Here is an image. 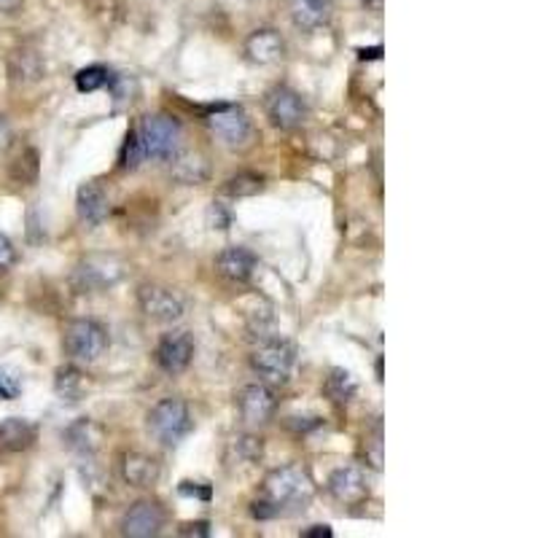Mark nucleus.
I'll return each instance as SVG.
<instances>
[{
  "label": "nucleus",
  "mask_w": 538,
  "mask_h": 538,
  "mask_svg": "<svg viewBox=\"0 0 538 538\" xmlns=\"http://www.w3.org/2000/svg\"><path fill=\"white\" fill-rule=\"evenodd\" d=\"M264 455V442L259 436H237L227 450V463H237V465H253L261 461Z\"/></svg>",
  "instance_id": "4be33fe9"
},
{
  "label": "nucleus",
  "mask_w": 538,
  "mask_h": 538,
  "mask_svg": "<svg viewBox=\"0 0 538 538\" xmlns=\"http://www.w3.org/2000/svg\"><path fill=\"white\" fill-rule=\"evenodd\" d=\"M164 523H167L164 509H161L156 501H149V498H146V501L132 504V506L124 512L119 528H122L124 536L130 538H152L161 533Z\"/></svg>",
  "instance_id": "9b49d317"
},
{
  "label": "nucleus",
  "mask_w": 538,
  "mask_h": 538,
  "mask_svg": "<svg viewBox=\"0 0 538 538\" xmlns=\"http://www.w3.org/2000/svg\"><path fill=\"white\" fill-rule=\"evenodd\" d=\"M289 11L302 33H312L331 19V0H291Z\"/></svg>",
  "instance_id": "6ab92c4d"
},
{
  "label": "nucleus",
  "mask_w": 538,
  "mask_h": 538,
  "mask_svg": "<svg viewBox=\"0 0 538 538\" xmlns=\"http://www.w3.org/2000/svg\"><path fill=\"white\" fill-rule=\"evenodd\" d=\"M138 305L143 309V315L156 323H178L186 312L183 299L172 289L159 286V283H143L138 289Z\"/></svg>",
  "instance_id": "1a4fd4ad"
},
{
  "label": "nucleus",
  "mask_w": 538,
  "mask_h": 538,
  "mask_svg": "<svg viewBox=\"0 0 538 538\" xmlns=\"http://www.w3.org/2000/svg\"><path fill=\"white\" fill-rule=\"evenodd\" d=\"M76 213L86 227H100L108 216V197L97 183H83L76 194Z\"/></svg>",
  "instance_id": "f3484780"
},
{
  "label": "nucleus",
  "mask_w": 538,
  "mask_h": 538,
  "mask_svg": "<svg viewBox=\"0 0 538 538\" xmlns=\"http://www.w3.org/2000/svg\"><path fill=\"white\" fill-rule=\"evenodd\" d=\"M170 175H172V181H178L183 186H197V183L208 181L210 167H208V159L200 152H178V154L170 156Z\"/></svg>",
  "instance_id": "dca6fc26"
},
{
  "label": "nucleus",
  "mask_w": 538,
  "mask_h": 538,
  "mask_svg": "<svg viewBox=\"0 0 538 538\" xmlns=\"http://www.w3.org/2000/svg\"><path fill=\"white\" fill-rule=\"evenodd\" d=\"M356 390H358V385L350 377V372H345V369H339V367L331 369L328 377H326V383H323V393H326L334 404H347V401L356 396Z\"/></svg>",
  "instance_id": "b1692460"
},
{
  "label": "nucleus",
  "mask_w": 538,
  "mask_h": 538,
  "mask_svg": "<svg viewBox=\"0 0 538 538\" xmlns=\"http://www.w3.org/2000/svg\"><path fill=\"white\" fill-rule=\"evenodd\" d=\"M54 390H57V396L63 401L76 404V401H81L86 396L89 380H86V375L81 369H76V367H60L57 369V377H54Z\"/></svg>",
  "instance_id": "412c9836"
},
{
  "label": "nucleus",
  "mask_w": 538,
  "mask_h": 538,
  "mask_svg": "<svg viewBox=\"0 0 538 538\" xmlns=\"http://www.w3.org/2000/svg\"><path fill=\"white\" fill-rule=\"evenodd\" d=\"M261 189H264V181H261V175H253V172H237L224 183V194L237 197V200L240 197H253Z\"/></svg>",
  "instance_id": "a878e982"
},
{
  "label": "nucleus",
  "mask_w": 538,
  "mask_h": 538,
  "mask_svg": "<svg viewBox=\"0 0 538 538\" xmlns=\"http://www.w3.org/2000/svg\"><path fill=\"white\" fill-rule=\"evenodd\" d=\"M8 71H11V78L19 83H30V81H38L41 73H44V65H41V57L35 54V52H27V49H22V52H16L14 57H11V63H8Z\"/></svg>",
  "instance_id": "5701e85b"
},
{
  "label": "nucleus",
  "mask_w": 538,
  "mask_h": 538,
  "mask_svg": "<svg viewBox=\"0 0 538 538\" xmlns=\"http://www.w3.org/2000/svg\"><path fill=\"white\" fill-rule=\"evenodd\" d=\"M22 8V0H0V14H16Z\"/></svg>",
  "instance_id": "72a5a7b5"
},
{
  "label": "nucleus",
  "mask_w": 538,
  "mask_h": 538,
  "mask_svg": "<svg viewBox=\"0 0 538 538\" xmlns=\"http://www.w3.org/2000/svg\"><path fill=\"white\" fill-rule=\"evenodd\" d=\"M19 393V387L16 383L11 380V377H5V375H0V398H14Z\"/></svg>",
  "instance_id": "7c9ffc66"
},
{
  "label": "nucleus",
  "mask_w": 538,
  "mask_h": 538,
  "mask_svg": "<svg viewBox=\"0 0 538 538\" xmlns=\"http://www.w3.org/2000/svg\"><path fill=\"white\" fill-rule=\"evenodd\" d=\"M143 159H146V152H143V146H141L138 132H130V135L124 138V146H122V154H119L122 170H138Z\"/></svg>",
  "instance_id": "cd10ccee"
},
{
  "label": "nucleus",
  "mask_w": 538,
  "mask_h": 538,
  "mask_svg": "<svg viewBox=\"0 0 538 538\" xmlns=\"http://www.w3.org/2000/svg\"><path fill=\"white\" fill-rule=\"evenodd\" d=\"M122 479L130 487H152L159 479V463L146 453H124L122 455Z\"/></svg>",
  "instance_id": "a211bd4d"
},
{
  "label": "nucleus",
  "mask_w": 538,
  "mask_h": 538,
  "mask_svg": "<svg viewBox=\"0 0 538 538\" xmlns=\"http://www.w3.org/2000/svg\"><path fill=\"white\" fill-rule=\"evenodd\" d=\"M264 108H267V116L269 122L278 127V130H297L305 124L308 119V103L302 100L299 92H294L291 86H275L267 100H264Z\"/></svg>",
  "instance_id": "0eeeda50"
},
{
  "label": "nucleus",
  "mask_w": 538,
  "mask_h": 538,
  "mask_svg": "<svg viewBox=\"0 0 538 538\" xmlns=\"http://www.w3.org/2000/svg\"><path fill=\"white\" fill-rule=\"evenodd\" d=\"M135 132L141 138V146H143L146 156H152V159H170V156L181 152V135L183 132H181V124L172 116H164V113L146 116Z\"/></svg>",
  "instance_id": "423d86ee"
},
{
  "label": "nucleus",
  "mask_w": 538,
  "mask_h": 538,
  "mask_svg": "<svg viewBox=\"0 0 538 538\" xmlns=\"http://www.w3.org/2000/svg\"><path fill=\"white\" fill-rule=\"evenodd\" d=\"M208 127L224 146H231V149H242L253 138L250 119L240 105H219L208 116Z\"/></svg>",
  "instance_id": "6e6552de"
},
{
  "label": "nucleus",
  "mask_w": 538,
  "mask_h": 538,
  "mask_svg": "<svg viewBox=\"0 0 538 538\" xmlns=\"http://www.w3.org/2000/svg\"><path fill=\"white\" fill-rule=\"evenodd\" d=\"M208 528H210L208 523H191V525H183L181 528V536H208L210 533Z\"/></svg>",
  "instance_id": "c756f323"
},
{
  "label": "nucleus",
  "mask_w": 538,
  "mask_h": 538,
  "mask_svg": "<svg viewBox=\"0 0 538 538\" xmlns=\"http://www.w3.org/2000/svg\"><path fill=\"white\" fill-rule=\"evenodd\" d=\"M194 358V337L189 331H170L156 345V364L167 375H181Z\"/></svg>",
  "instance_id": "9d476101"
},
{
  "label": "nucleus",
  "mask_w": 538,
  "mask_h": 538,
  "mask_svg": "<svg viewBox=\"0 0 538 538\" xmlns=\"http://www.w3.org/2000/svg\"><path fill=\"white\" fill-rule=\"evenodd\" d=\"M35 442V426L22 417H8L0 423V450L3 453H22Z\"/></svg>",
  "instance_id": "aec40b11"
},
{
  "label": "nucleus",
  "mask_w": 538,
  "mask_h": 538,
  "mask_svg": "<svg viewBox=\"0 0 538 538\" xmlns=\"http://www.w3.org/2000/svg\"><path fill=\"white\" fill-rule=\"evenodd\" d=\"M256 267H259V259L248 248H242V245H230V248H224L216 256L219 275L231 280V283H248L253 278Z\"/></svg>",
  "instance_id": "2eb2a0df"
},
{
  "label": "nucleus",
  "mask_w": 538,
  "mask_h": 538,
  "mask_svg": "<svg viewBox=\"0 0 538 538\" xmlns=\"http://www.w3.org/2000/svg\"><path fill=\"white\" fill-rule=\"evenodd\" d=\"M302 536L305 538H328L331 536V528L328 525H312L309 531H302Z\"/></svg>",
  "instance_id": "2f4dec72"
},
{
  "label": "nucleus",
  "mask_w": 538,
  "mask_h": 538,
  "mask_svg": "<svg viewBox=\"0 0 538 538\" xmlns=\"http://www.w3.org/2000/svg\"><path fill=\"white\" fill-rule=\"evenodd\" d=\"M146 423H149V431L164 447L181 445L194 428L191 409L181 398H161V401H156L154 406L149 409V415H146Z\"/></svg>",
  "instance_id": "f03ea898"
},
{
  "label": "nucleus",
  "mask_w": 538,
  "mask_h": 538,
  "mask_svg": "<svg viewBox=\"0 0 538 538\" xmlns=\"http://www.w3.org/2000/svg\"><path fill=\"white\" fill-rule=\"evenodd\" d=\"M16 261V250L11 245V240L5 234H0V272L11 269V264Z\"/></svg>",
  "instance_id": "c85d7f7f"
},
{
  "label": "nucleus",
  "mask_w": 538,
  "mask_h": 538,
  "mask_svg": "<svg viewBox=\"0 0 538 538\" xmlns=\"http://www.w3.org/2000/svg\"><path fill=\"white\" fill-rule=\"evenodd\" d=\"M108 345H111L108 331L97 320H89V318L71 320L63 331V347L78 364H94L97 358L105 356Z\"/></svg>",
  "instance_id": "20e7f679"
},
{
  "label": "nucleus",
  "mask_w": 538,
  "mask_h": 538,
  "mask_svg": "<svg viewBox=\"0 0 538 538\" xmlns=\"http://www.w3.org/2000/svg\"><path fill=\"white\" fill-rule=\"evenodd\" d=\"M113 81V73L103 65H89V68H81L76 73V89L78 92H97L103 86H108Z\"/></svg>",
  "instance_id": "bb28decb"
},
{
  "label": "nucleus",
  "mask_w": 538,
  "mask_h": 538,
  "mask_svg": "<svg viewBox=\"0 0 538 538\" xmlns=\"http://www.w3.org/2000/svg\"><path fill=\"white\" fill-rule=\"evenodd\" d=\"M181 493H183V495H200V498H205V501L210 498V490H208V487H205V490H200V487H189V482H183V484H181Z\"/></svg>",
  "instance_id": "473e14b6"
},
{
  "label": "nucleus",
  "mask_w": 538,
  "mask_h": 538,
  "mask_svg": "<svg viewBox=\"0 0 538 538\" xmlns=\"http://www.w3.org/2000/svg\"><path fill=\"white\" fill-rule=\"evenodd\" d=\"M65 439H68V447H73L78 453H86L89 455L100 445V428L92 420H78L76 426H71L65 431Z\"/></svg>",
  "instance_id": "393cba45"
},
{
  "label": "nucleus",
  "mask_w": 538,
  "mask_h": 538,
  "mask_svg": "<svg viewBox=\"0 0 538 538\" xmlns=\"http://www.w3.org/2000/svg\"><path fill=\"white\" fill-rule=\"evenodd\" d=\"M328 495L342 506H358L369 498L367 476L358 465H342L328 476Z\"/></svg>",
  "instance_id": "ddd939ff"
},
{
  "label": "nucleus",
  "mask_w": 538,
  "mask_h": 538,
  "mask_svg": "<svg viewBox=\"0 0 538 538\" xmlns=\"http://www.w3.org/2000/svg\"><path fill=\"white\" fill-rule=\"evenodd\" d=\"M250 367L267 385H286L297 367V347L289 339H264L253 350Z\"/></svg>",
  "instance_id": "7ed1b4c3"
},
{
  "label": "nucleus",
  "mask_w": 538,
  "mask_h": 538,
  "mask_svg": "<svg viewBox=\"0 0 538 538\" xmlns=\"http://www.w3.org/2000/svg\"><path fill=\"white\" fill-rule=\"evenodd\" d=\"M278 409V398L267 385H245L237 393V412L248 426H264L272 420Z\"/></svg>",
  "instance_id": "f8f14e48"
},
{
  "label": "nucleus",
  "mask_w": 538,
  "mask_h": 538,
  "mask_svg": "<svg viewBox=\"0 0 538 538\" xmlns=\"http://www.w3.org/2000/svg\"><path fill=\"white\" fill-rule=\"evenodd\" d=\"M315 495L312 476L305 465H280L267 474L259 498L253 501V517L256 520H275L289 517L297 512H305Z\"/></svg>",
  "instance_id": "f257e3e1"
},
{
  "label": "nucleus",
  "mask_w": 538,
  "mask_h": 538,
  "mask_svg": "<svg viewBox=\"0 0 538 538\" xmlns=\"http://www.w3.org/2000/svg\"><path fill=\"white\" fill-rule=\"evenodd\" d=\"M283 52H286V44H283L280 33L272 30V27L253 30L245 38V57L253 65H272V63H278L283 57Z\"/></svg>",
  "instance_id": "4468645a"
},
{
  "label": "nucleus",
  "mask_w": 538,
  "mask_h": 538,
  "mask_svg": "<svg viewBox=\"0 0 538 538\" xmlns=\"http://www.w3.org/2000/svg\"><path fill=\"white\" fill-rule=\"evenodd\" d=\"M127 272V264L113 253H89L73 269V280L81 291H108Z\"/></svg>",
  "instance_id": "39448f33"
}]
</instances>
